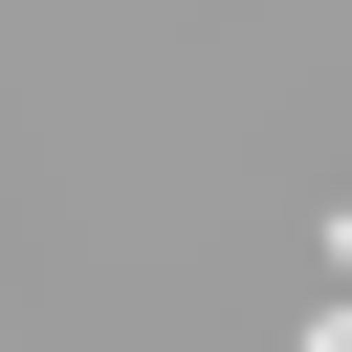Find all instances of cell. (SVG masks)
<instances>
[{
	"label": "cell",
	"instance_id": "1",
	"mask_svg": "<svg viewBox=\"0 0 352 352\" xmlns=\"http://www.w3.org/2000/svg\"><path fill=\"white\" fill-rule=\"evenodd\" d=\"M330 264H352V220H330ZM308 352H352V286H330V308H308Z\"/></svg>",
	"mask_w": 352,
	"mask_h": 352
}]
</instances>
